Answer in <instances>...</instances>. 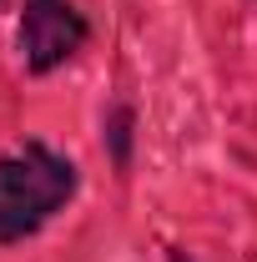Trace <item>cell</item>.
Returning a JSON list of instances; mask_svg holds the SVG:
<instances>
[{"label":"cell","instance_id":"6da1fadb","mask_svg":"<svg viewBox=\"0 0 257 262\" xmlns=\"http://www.w3.org/2000/svg\"><path fill=\"white\" fill-rule=\"evenodd\" d=\"M71 192H76V166L56 151L26 146L15 157H0V242L31 237Z\"/></svg>","mask_w":257,"mask_h":262},{"label":"cell","instance_id":"7a4b0ae2","mask_svg":"<svg viewBox=\"0 0 257 262\" xmlns=\"http://www.w3.org/2000/svg\"><path fill=\"white\" fill-rule=\"evenodd\" d=\"M86 40V20L71 0H26L20 10V56L35 76L71 61Z\"/></svg>","mask_w":257,"mask_h":262}]
</instances>
